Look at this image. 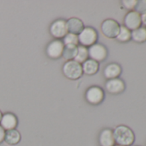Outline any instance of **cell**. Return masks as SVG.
Listing matches in <instances>:
<instances>
[{"label":"cell","mask_w":146,"mask_h":146,"mask_svg":"<svg viewBox=\"0 0 146 146\" xmlns=\"http://www.w3.org/2000/svg\"><path fill=\"white\" fill-rule=\"evenodd\" d=\"M113 131L115 143L120 146H131L135 141L133 131L126 125H118Z\"/></svg>","instance_id":"obj_1"},{"label":"cell","mask_w":146,"mask_h":146,"mask_svg":"<svg viewBox=\"0 0 146 146\" xmlns=\"http://www.w3.org/2000/svg\"><path fill=\"white\" fill-rule=\"evenodd\" d=\"M62 71L64 76L70 80H78L84 74L82 64L75 60L66 61L62 67Z\"/></svg>","instance_id":"obj_2"},{"label":"cell","mask_w":146,"mask_h":146,"mask_svg":"<svg viewBox=\"0 0 146 146\" xmlns=\"http://www.w3.org/2000/svg\"><path fill=\"white\" fill-rule=\"evenodd\" d=\"M78 42L80 46H84L88 48L96 44L98 40V33L92 27H84L83 31L78 35Z\"/></svg>","instance_id":"obj_3"},{"label":"cell","mask_w":146,"mask_h":146,"mask_svg":"<svg viewBox=\"0 0 146 146\" xmlns=\"http://www.w3.org/2000/svg\"><path fill=\"white\" fill-rule=\"evenodd\" d=\"M120 25L119 23L113 19H106L102 22L101 25V29L102 34L110 39L116 38L119 32Z\"/></svg>","instance_id":"obj_4"},{"label":"cell","mask_w":146,"mask_h":146,"mask_svg":"<svg viewBox=\"0 0 146 146\" xmlns=\"http://www.w3.org/2000/svg\"><path fill=\"white\" fill-rule=\"evenodd\" d=\"M104 98V91L99 86H91L85 93V99L91 105H98L102 103Z\"/></svg>","instance_id":"obj_5"},{"label":"cell","mask_w":146,"mask_h":146,"mask_svg":"<svg viewBox=\"0 0 146 146\" xmlns=\"http://www.w3.org/2000/svg\"><path fill=\"white\" fill-rule=\"evenodd\" d=\"M89 58L98 63L102 62L108 57V49L102 44L96 43L88 48Z\"/></svg>","instance_id":"obj_6"},{"label":"cell","mask_w":146,"mask_h":146,"mask_svg":"<svg viewBox=\"0 0 146 146\" xmlns=\"http://www.w3.org/2000/svg\"><path fill=\"white\" fill-rule=\"evenodd\" d=\"M49 32L51 35L56 40L64 38L68 33L66 28V21L63 19H57L51 24L49 28Z\"/></svg>","instance_id":"obj_7"},{"label":"cell","mask_w":146,"mask_h":146,"mask_svg":"<svg viewBox=\"0 0 146 146\" xmlns=\"http://www.w3.org/2000/svg\"><path fill=\"white\" fill-rule=\"evenodd\" d=\"M64 45L61 40H54L51 41L46 46V55L52 59H58L63 55Z\"/></svg>","instance_id":"obj_8"},{"label":"cell","mask_w":146,"mask_h":146,"mask_svg":"<svg viewBox=\"0 0 146 146\" xmlns=\"http://www.w3.org/2000/svg\"><path fill=\"white\" fill-rule=\"evenodd\" d=\"M124 23L125 28H127L130 31H133L141 27V16L134 11H129L125 17Z\"/></svg>","instance_id":"obj_9"},{"label":"cell","mask_w":146,"mask_h":146,"mask_svg":"<svg viewBox=\"0 0 146 146\" xmlns=\"http://www.w3.org/2000/svg\"><path fill=\"white\" fill-rule=\"evenodd\" d=\"M105 87L108 93L112 95H118L125 90V84L122 79L118 78L108 80L105 84Z\"/></svg>","instance_id":"obj_10"},{"label":"cell","mask_w":146,"mask_h":146,"mask_svg":"<svg viewBox=\"0 0 146 146\" xmlns=\"http://www.w3.org/2000/svg\"><path fill=\"white\" fill-rule=\"evenodd\" d=\"M18 125L17 117L12 113H5L2 115L0 120V125L6 131L16 129Z\"/></svg>","instance_id":"obj_11"},{"label":"cell","mask_w":146,"mask_h":146,"mask_svg":"<svg viewBox=\"0 0 146 146\" xmlns=\"http://www.w3.org/2000/svg\"><path fill=\"white\" fill-rule=\"evenodd\" d=\"M66 28L68 33L78 35L84 29L83 21L78 17H71L66 21Z\"/></svg>","instance_id":"obj_12"},{"label":"cell","mask_w":146,"mask_h":146,"mask_svg":"<svg viewBox=\"0 0 146 146\" xmlns=\"http://www.w3.org/2000/svg\"><path fill=\"white\" fill-rule=\"evenodd\" d=\"M121 72H122V69L119 64L111 63L105 67L103 74L108 80H110V79L118 78L121 74Z\"/></svg>","instance_id":"obj_13"},{"label":"cell","mask_w":146,"mask_h":146,"mask_svg":"<svg viewBox=\"0 0 146 146\" xmlns=\"http://www.w3.org/2000/svg\"><path fill=\"white\" fill-rule=\"evenodd\" d=\"M99 143L101 146H114L115 140L113 130L109 128L103 129L99 136Z\"/></svg>","instance_id":"obj_14"},{"label":"cell","mask_w":146,"mask_h":146,"mask_svg":"<svg viewBox=\"0 0 146 146\" xmlns=\"http://www.w3.org/2000/svg\"><path fill=\"white\" fill-rule=\"evenodd\" d=\"M82 68H83V72L86 75L92 76L95 75L99 70V63L92 60V59H87L85 62L82 64Z\"/></svg>","instance_id":"obj_15"},{"label":"cell","mask_w":146,"mask_h":146,"mask_svg":"<svg viewBox=\"0 0 146 146\" xmlns=\"http://www.w3.org/2000/svg\"><path fill=\"white\" fill-rule=\"evenodd\" d=\"M21 141V134L17 129L5 131V142L9 145H16Z\"/></svg>","instance_id":"obj_16"},{"label":"cell","mask_w":146,"mask_h":146,"mask_svg":"<svg viewBox=\"0 0 146 146\" xmlns=\"http://www.w3.org/2000/svg\"><path fill=\"white\" fill-rule=\"evenodd\" d=\"M77 52H78V46H73V45L64 46L62 57L64 59H67V61L73 60L77 55Z\"/></svg>","instance_id":"obj_17"},{"label":"cell","mask_w":146,"mask_h":146,"mask_svg":"<svg viewBox=\"0 0 146 146\" xmlns=\"http://www.w3.org/2000/svg\"><path fill=\"white\" fill-rule=\"evenodd\" d=\"M131 39L138 43L146 41V28L140 27L137 29L131 31Z\"/></svg>","instance_id":"obj_18"},{"label":"cell","mask_w":146,"mask_h":146,"mask_svg":"<svg viewBox=\"0 0 146 146\" xmlns=\"http://www.w3.org/2000/svg\"><path fill=\"white\" fill-rule=\"evenodd\" d=\"M89 58V52H88V48L84 46H78V52L75 58L73 60H75L76 62L79 63L80 64L85 62Z\"/></svg>","instance_id":"obj_19"},{"label":"cell","mask_w":146,"mask_h":146,"mask_svg":"<svg viewBox=\"0 0 146 146\" xmlns=\"http://www.w3.org/2000/svg\"><path fill=\"white\" fill-rule=\"evenodd\" d=\"M117 40L120 42H127L131 39V31H130L125 26H120L119 32L116 37Z\"/></svg>","instance_id":"obj_20"},{"label":"cell","mask_w":146,"mask_h":146,"mask_svg":"<svg viewBox=\"0 0 146 146\" xmlns=\"http://www.w3.org/2000/svg\"><path fill=\"white\" fill-rule=\"evenodd\" d=\"M63 43L64 46L67 45H73V46H78V36L74 34L67 33V35L63 38Z\"/></svg>","instance_id":"obj_21"},{"label":"cell","mask_w":146,"mask_h":146,"mask_svg":"<svg viewBox=\"0 0 146 146\" xmlns=\"http://www.w3.org/2000/svg\"><path fill=\"white\" fill-rule=\"evenodd\" d=\"M134 11L138 13L140 16L146 13V0H137Z\"/></svg>","instance_id":"obj_22"},{"label":"cell","mask_w":146,"mask_h":146,"mask_svg":"<svg viewBox=\"0 0 146 146\" xmlns=\"http://www.w3.org/2000/svg\"><path fill=\"white\" fill-rule=\"evenodd\" d=\"M137 2V0H123L121 3L125 9H127L130 11H134L136 7Z\"/></svg>","instance_id":"obj_23"},{"label":"cell","mask_w":146,"mask_h":146,"mask_svg":"<svg viewBox=\"0 0 146 146\" xmlns=\"http://www.w3.org/2000/svg\"><path fill=\"white\" fill-rule=\"evenodd\" d=\"M5 131L0 125V143L5 141Z\"/></svg>","instance_id":"obj_24"},{"label":"cell","mask_w":146,"mask_h":146,"mask_svg":"<svg viewBox=\"0 0 146 146\" xmlns=\"http://www.w3.org/2000/svg\"><path fill=\"white\" fill-rule=\"evenodd\" d=\"M141 22L143 25L146 26V13L143 15H141Z\"/></svg>","instance_id":"obj_25"},{"label":"cell","mask_w":146,"mask_h":146,"mask_svg":"<svg viewBox=\"0 0 146 146\" xmlns=\"http://www.w3.org/2000/svg\"><path fill=\"white\" fill-rule=\"evenodd\" d=\"M2 115H3V113H1V111H0V120H1V118H2Z\"/></svg>","instance_id":"obj_26"},{"label":"cell","mask_w":146,"mask_h":146,"mask_svg":"<svg viewBox=\"0 0 146 146\" xmlns=\"http://www.w3.org/2000/svg\"><path fill=\"white\" fill-rule=\"evenodd\" d=\"M114 146H120V145H118V144H117V145H114Z\"/></svg>","instance_id":"obj_27"}]
</instances>
